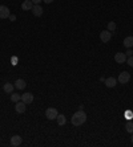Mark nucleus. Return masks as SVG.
Segmentation results:
<instances>
[{
  "label": "nucleus",
  "instance_id": "obj_1",
  "mask_svg": "<svg viewBox=\"0 0 133 147\" xmlns=\"http://www.w3.org/2000/svg\"><path fill=\"white\" fill-rule=\"evenodd\" d=\"M72 125L73 126H81V125H84V123L87 122V114L85 111L83 109H80L78 111H76L73 115H72V119H71Z\"/></svg>",
  "mask_w": 133,
  "mask_h": 147
},
{
  "label": "nucleus",
  "instance_id": "obj_2",
  "mask_svg": "<svg viewBox=\"0 0 133 147\" xmlns=\"http://www.w3.org/2000/svg\"><path fill=\"white\" fill-rule=\"evenodd\" d=\"M117 81H119L121 85H125V84H128V82L130 81V74L128 72H121L119 74V77H117Z\"/></svg>",
  "mask_w": 133,
  "mask_h": 147
},
{
  "label": "nucleus",
  "instance_id": "obj_3",
  "mask_svg": "<svg viewBox=\"0 0 133 147\" xmlns=\"http://www.w3.org/2000/svg\"><path fill=\"white\" fill-rule=\"evenodd\" d=\"M57 115H59V113H57V110H56L55 107H48V109L45 110V117H47L49 121L56 119Z\"/></svg>",
  "mask_w": 133,
  "mask_h": 147
},
{
  "label": "nucleus",
  "instance_id": "obj_4",
  "mask_svg": "<svg viewBox=\"0 0 133 147\" xmlns=\"http://www.w3.org/2000/svg\"><path fill=\"white\" fill-rule=\"evenodd\" d=\"M110 38H112L110 31H102L101 33H100V40H101V42H109Z\"/></svg>",
  "mask_w": 133,
  "mask_h": 147
},
{
  "label": "nucleus",
  "instance_id": "obj_5",
  "mask_svg": "<svg viewBox=\"0 0 133 147\" xmlns=\"http://www.w3.org/2000/svg\"><path fill=\"white\" fill-rule=\"evenodd\" d=\"M10 15H11V12L7 5H0V19H8Z\"/></svg>",
  "mask_w": 133,
  "mask_h": 147
},
{
  "label": "nucleus",
  "instance_id": "obj_6",
  "mask_svg": "<svg viewBox=\"0 0 133 147\" xmlns=\"http://www.w3.org/2000/svg\"><path fill=\"white\" fill-rule=\"evenodd\" d=\"M21 101L25 105H29V103L33 102V94L32 93H24L23 96H21Z\"/></svg>",
  "mask_w": 133,
  "mask_h": 147
},
{
  "label": "nucleus",
  "instance_id": "obj_7",
  "mask_svg": "<svg viewBox=\"0 0 133 147\" xmlns=\"http://www.w3.org/2000/svg\"><path fill=\"white\" fill-rule=\"evenodd\" d=\"M15 110H16V113L23 114V113H25L27 106H25V103H24L23 101H19V102H16V105H15Z\"/></svg>",
  "mask_w": 133,
  "mask_h": 147
},
{
  "label": "nucleus",
  "instance_id": "obj_8",
  "mask_svg": "<svg viewBox=\"0 0 133 147\" xmlns=\"http://www.w3.org/2000/svg\"><path fill=\"white\" fill-rule=\"evenodd\" d=\"M31 11H32V13H33L36 17H40L41 15H43V7H41L40 4H35Z\"/></svg>",
  "mask_w": 133,
  "mask_h": 147
},
{
  "label": "nucleus",
  "instance_id": "obj_9",
  "mask_svg": "<svg viewBox=\"0 0 133 147\" xmlns=\"http://www.w3.org/2000/svg\"><path fill=\"white\" fill-rule=\"evenodd\" d=\"M115 61H116L117 64H124V62L126 61V55L125 53H121V52L116 53V55H115Z\"/></svg>",
  "mask_w": 133,
  "mask_h": 147
},
{
  "label": "nucleus",
  "instance_id": "obj_10",
  "mask_svg": "<svg viewBox=\"0 0 133 147\" xmlns=\"http://www.w3.org/2000/svg\"><path fill=\"white\" fill-rule=\"evenodd\" d=\"M21 142H23V139H21L20 135H14V137L11 138V146H14V147L20 146Z\"/></svg>",
  "mask_w": 133,
  "mask_h": 147
},
{
  "label": "nucleus",
  "instance_id": "obj_11",
  "mask_svg": "<svg viewBox=\"0 0 133 147\" xmlns=\"http://www.w3.org/2000/svg\"><path fill=\"white\" fill-rule=\"evenodd\" d=\"M105 86L106 88H110V89H112V88H115V86L117 85V80L115 78V77H109V78H105Z\"/></svg>",
  "mask_w": 133,
  "mask_h": 147
},
{
  "label": "nucleus",
  "instance_id": "obj_12",
  "mask_svg": "<svg viewBox=\"0 0 133 147\" xmlns=\"http://www.w3.org/2000/svg\"><path fill=\"white\" fill-rule=\"evenodd\" d=\"M15 88H16V89H19V90H23L24 88H25V86H27V84H25V81H24V80H21V78H19V80H16V81H15Z\"/></svg>",
  "mask_w": 133,
  "mask_h": 147
},
{
  "label": "nucleus",
  "instance_id": "obj_13",
  "mask_svg": "<svg viewBox=\"0 0 133 147\" xmlns=\"http://www.w3.org/2000/svg\"><path fill=\"white\" fill-rule=\"evenodd\" d=\"M33 7V3H32V0H24L23 4H21V8L24 11H28V9H32Z\"/></svg>",
  "mask_w": 133,
  "mask_h": 147
},
{
  "label": "nucleus",
  "instance_id": "obj_14",
  "mask_svg": "<svg viewBox=\"0 0 133 147\" xmlns=\"http://www.w3.org/2000/svg\"><path fill=\"white\" fill-rule=\"evenodd\" d=\"M123 44H124L125 48H132L133 47V36H128V37H125Z\"/></svg>",
  "mask_w": 133,
  "mask_h": 147
},
{
  "label": "nucleus",
  "instance_id": "obj_15",
  "mask_svg": "<svg viewBox=\"0 0 133 147\" xmlns=\"http://www.w3.org/2000/svg\"><path fill=\"white\" fill-rule=\"evenodd\" d=\"M14 88H15V85L14 84H11V82H7V84H4L3 85V90L5 93H12L14 92Z\"/></svg>",
  "mask_w": 133,
  "mask_h": 147
},
{
  "label": "nucleus",
  "instance_id": "obj_16",
  "mask_svg": "<svg viewBox=\"0 0 133 147\" xmlns=\"http://www.w3.org/2000/svg\"><path fill=\"white\" fill-rule=\"evenodd\" d=\"M56 121H57V125H59V126H64L65 122H67V119H65V115H63V114H59L57 118H56Z\"/></svg>",
  "mask_w": 133,
  "mask_h": 147
},
{
  "label": "nucleus",
  "instance_id": "obj_17",
  "mask_svg": "<svg viewBox=\"0 0 133 147\" xmlns=\"http://www.w3.org/2000/svg\"><path fill=\"white\" fill-rule=\"evenodd\" d=\"M11 101H12V102H19V101H21V96L20 94H17V93H14V94H12V96H11Z\"/></svg>",
  "mask_w": 133,
  "mask_h": 147
},
{
  "label": "nucleus",
  "instance_id": "obj_18",
  "mask_svg": "<svg viewBox=\"0 0 133 147\" xmlns=\"http://www.w3.org/2000/svg\"><path fill=\"white\" fill-rule=\"evenodd\" d=\"M115 29H116V23H115V21H109V23H108V31L113 32Z\"/></svg>",
  "mask_w": 133,
  "mask_h": 147
},
{
  "label": "nucleus",
  "instance_id": "obj_19",
  "mask_svg": "<svg viewBox=\"0 0 133 147\" xmlns=\"http://www.w3.org/2000/svg\"><path fill=\"white\" fill-rule=\"evenodd\" d=\"M125 130L128 131V133L133 134V122H129V123H126V126H125Z\"/></svg>",
  "mask_w": 133,
  "mask_h": 147
},
{
  "label": "nucleus",
  "instance_id": "obj_20",
  "mask_svg": "<svg viewBox=\"0 0 133 147\" xmlns=\"http://www.w3.org/2000/svg\"><path fill=\"white\" fill-rule=\"evenodd\" d=\"M126 64H128V65L129 66H132L133 68V56H129V57H126Z\"/></svg>",
  "mask_w": 133,
  "mask_h": 147
},
{
  "label": "nucleus",
  "instance_id": "obj_21",
  "mask_svg": "<svg viewBox=\"0 0 133 147\" xmlns=\"http://www.w3.org/2000/svg\"><path fill=\"white\" fill-rule=\"evenodd\" d=\"M132 53H133V52H132V49H130V48H128V51H126V53H125V55H126V57H129V56H132Z\"/></svg>",
  "mask_w": 133,
  "mask_h": 147
},
{
  "label": "nucleus",
  "instance_id": "obj_22",
  "mask_svg": "<svg viewBox=\"0 0 133 147\" xmlns=\"http://www.w3.org/2000/svg\"><path fill=\"white\" fill-rule=\"evenodd\" d=\"M11 62H12V65H16V62H17V57H12Z\"/></svg>",
  "mask_w": 133,
  "mask_h": 147
},
{
  "label": "nucleus",
  "instance_id": "obj_23",
  "mask_svg": "<svg viewBox=\"0 0 133 147\" xmlns=\"http://www.w3.org/2000/svg\"><path fill=\"white\" fill-rule=\"evenodd\" d=\"M10 20L11 21H15V20H16V16H15V15H10Z\"/></svg>",
  "mask_w": 133,
  "mask_h": 147
},
{
  "label": "nucleus",
  "instance_id": "obj_24",
  "mask_svg": "<svg viewBox=\"0 0 133 147\" xmlns=\"http://www.w3.org/2000/svg\"><path fill=\"white\" fill-rule=\"evenodd\" d=\"M41 1H43V0H32V3L33 4H40Z\"/></svg>",
  "mask_w": 133,
  "mask_h": 147
},
{
  "label": "nucleus",
  "instance_id": "obj_25",
  "mask_svg": "<svg viewBox=\"0 0 133 147\" xmlns=\"http://www.w3.org/2000/svg\"><path fill=\"white\" fill-rule=\"evenodd\" d=\"M45 4H51V3H53V0H43Z\"/></svg>",
  "mask_w": 133,
  "mask_h": 147
},
{
  "label": "nucleus",
  "instance_id": "obj_26",
  "mask_svg": "<svg viewBox=\"0 0 133 147\" xmlns=\"http://www.w3.org/2000/svg\"><path fill=\"white\" fill-rule=\"evenodd\" d=\"M132 143H133V134H132Z\"/></svg>",
  "mask_w": 133,
  "mask_h": 147
}]
</instances>
